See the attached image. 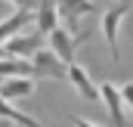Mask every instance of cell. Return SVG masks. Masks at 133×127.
<instances>
[{"label":"cell","mask_w":133,"mask_h":127,"mask_svg":"<svg viewBox=\"0 0 133 127\" xmlns=\"http://www.w3.org/2000/svg\"><path fill=\"white\" fill-rule=\"evenodd\" d=\"M99 9V3L96 0H56V12H59V25H65V31L81 43V40H87L90 34L81 31V19L84 16H90V12H96Z\"/></svg>","instance_id":"1"},{"label":"cell","mask_w":133,"mask_h":127,"mask_svg":"<svg viewBox=\"0 0 133 127\" xmlns=\"http://www.w3.org/2000/svg\"><path fill=\"white\" fill-rule=\"evenodd\" d=\"M127 12H130V0H121V3H115L111 9L102 12V34H105L111 62H118V28H121V19H124Z\"/></svg>","instance_id":"2"},{"label":"cell","mask_w":133,"mask_h":127,"mask_svg":"<svg viewBox=\"0 0 133 127\" xmlns=\"http://www.w3.org/2000/svg\"><path fill=\"white\" fill-rule=\"evenodd\" d=\"M31 68H34V74L37 78H65V71H68V65L53 53V50H37L31 56Z\"/></svg>","instance_id":"3"},{"label":"cell","mask_w":133,"mask_h":127,"mask_svg":"<svg viewBox=\"0 0 133 127\" xmlns=\"http://www.w3.org/2000/svg\"><path fill=\"white\" fill-rule=\"evenodd\" d=\"M99 99L105 102L108 115H111V124L115 127H127V118H124V96H121V87H115L111 81L108 84H99Z\"/></svg>","instance_id":"4"},{"label":"cell","mask_w":133,"mask_h":127,"mask_svg":"<svg viewBox=\"0 0 133 127\" xmlns=\"http://www.w3.org/2000/svg\"><path fill=\"white\" fill-rule=\"evenodd\" d=\"M37 50H40V31L37 34H16V37H9L3 43V53L12 56V59H28Z\"/></svg>","instance_id":"5"},{"label":"cell","mask_w":133,"mask_h":127,"mask_svg":"<svg viewBox=\"0 0 133 127\" xmlns=\"http://www.w3.org/2000/svg\"><path fill=\"white\" fill-rule=\"evenodd\" d=\"M46 37H50V50H53V53H56L65 65L74 62V47H77V40H74V37H71L62 25H59V28H53Z\"/></svg>","instance_id":"6"},{"label":"cell","mask_w":133,"mask_h":127,"mask_svg":"<svg viewBox=\"0 0 133 127\" xmlns=\"http://www.w3.org/2000/svg\"><path fill=\"white\" fill-rule=\"evenodd\" d=\"M65 78L74 84V90L84 96V99H99V87L90 81V71H87L84 65L71 62V65H68V71H65Z\"/></svg>","instance_id":"7"},{"label":"cell","mask_w":133,"mask_h":127,"mask_svg":"<svg viewBox=\"0 0 133 127\" xmlns=\"http://www.w3.org/2000/svg\"><path fill=\"white\" fill-rule=\"evenodd\" d=\"M31 19H34L31 9H16L12 16H6V19L0 22V47H3L9 37H16V34H19L25 25H28V22H31Z\"/></svg>","instance_id":"8"},{"label":"cell","mask_w":133,"mask_h":127,"mask_svg":"<svg viewBox=\"0 0 133 127\" xmlns=\"http://www.w3.org/2000/svg\"><path fill=\"white\" fill-rule=\"evenodd\" d=\"M34 93V78H6L0 84V96L3 99H25Z\"/></svg>","instance_id":"9"},{"label":"cell","mask_w":133,"mask_h":127,"mask_svg":"<svg viewBox=\"0 0 133 127\" xmlns=\"http://www.w3.org/2000/svg\"><path fill=\"white\" fill-rule=\"evenodd\" d=\"M37 31L50 34L53 28H59V12H56V3L53 0H37Z\"/></svg>","instance_id":"10"},{"label":"cell","mask_w":133,"mask_h":127,"mask_svg":"<svg viewBox=\"0 0 133 127\" xmlns=\"http://www.w3.org/2000/svg\"><path fill=\"white\" fill-rule=\"evenodd\" d=\"M0 121H16L19 127H40L34 118H28L25 112H19L16 105H9V99H3V96H0Z\"/></svg>","instance_id":"11"},{"label":"cell","mask_w":133,"mask_h":127,"mask_svg":"<svg viewBox=\"0 0 133 127\" xmlns=\"http://www.w3.org/2000/svg\"><path fill=\"white\" fill-rule=\"evenodd\" d=\"M121 96H124V105H127V109L133 112V81H130V84H124V87H121Z\"/></svg>","instance_id":"12"},{"label":"cell","mask_w":133,"mask_h":127,"mask_svg":"<svg viewBox=\"0 0 133 127\" xmlns=\"http://www.w3.org/2000/svg\"><path fill=\"white\" fill-rule=\"evenodd\" d=\"M6 3H12V6H19V9H37V0H6Z\"/></svg>","instance_id":"13"},{"label":"cell","mask_w":133,"mask_h":127,"mask_svg":"<svg viewBox=\"0 0 133 127\" xmlns=\"http://www.w3.org/2000/svg\"><path fill=\"white\" fill-rule=\"evenodd\" d=\"M71 124L74 127H99V124H93V121H84V118H71Z\"/></svg>","instance_id":"14"}]
</instances>
